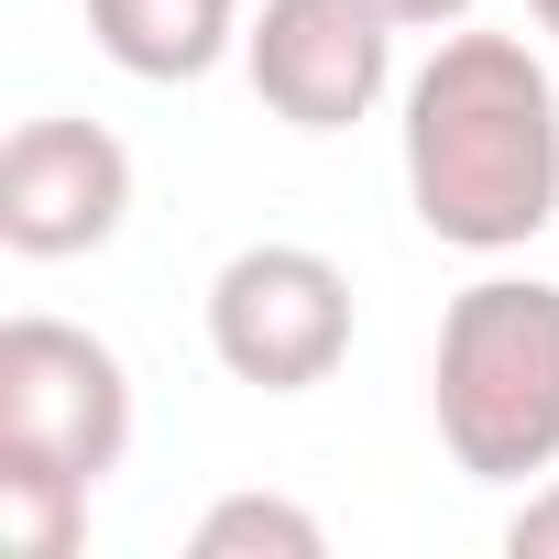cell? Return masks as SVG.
<instances>
[{"label": "cell", "instance_id": "30bf717a", "mask_svg": "<svg viewBox=\"0 0 559 559\" xmlns=\"http://www.w3.org/2000/svg\"><path fill=\"white\" fill-rule=\"evenodd\" d=\"M504 559H559V472L504 515Z\"/></svg>", "mask_w": 559, "mask_h": 559}, {"label": "cell", "instance_id": "8992f818", "mask_svg": "<svg viewBox=\"0 0 559 559\" xmlns=\"http://www.w3.org/2000/svg\"><path fill=\"white\" fill-rule=\"evenodd\" d=\"M121 219H132V154L110 121L45 110L0 143V241L23 263H78L121 241Z\"/></svg>", "mask_w": 559, "mask_h": 559}, {"label": "cell", "instance_id": "ba28073f", "mask_svg": "<svg viewBox=\"0 0 559 559\" xmlns=\"http://www.w3.org/2000/svg\"><path fill=\"white\" fill-rule=\"evenodd\" d=\"M187 559H330V526L297 493H219L187 526Z\"/></svg>", "mask_w": 559, "mask_h": 559}, {"label": "cell", "instance_id": "5b68a950", "mask_svg": "<svg viewBox=\"0 0 559 559\" xmlns=\"http://www.w3.org/2000/svg\"><path fill=\"white\" fill-rule=\"evenodd\" d=\"M241 67L286 132H352L395 88V23L373 0H263L241 23Z\"/></svg>", "mask_w": 559, "mask_h": 559}, {"label": "cell", "instance_id": "9c48e42d", "mask_svg": "<svg viewBox=\"0 0 559 559\" xmlns=\"http://www.w3.org/2000/svg\"><path fill=\"white\" fill-rule=\"evenodd\" d=\"M88 493L78 472H45V461H0V537L23 559H78L88 548Z\"/></svg>", "mask_w": 559, "mask_h": 559}, {"label": "cell", "instance_id": "7a4b0ae2", "mask_svg": "<svg viewBox=\"0 0 559 559\" xmlns=\"http://www.w3.org/2000/svg\"><path fill=\"white\" fill-rule=\"evenodd\" d=\"M439 450L472 483H548L559 472V286L548 274H472L428 352Z\"/></svg>", "mask_w": 559, "mask_h": 559}, {"label": "cell", "instance_id": "277c9868", "mask_svg": "<svg viewBox=\"0 0 559 559\" xmlns=\"http://www.w3.org/2000/svg\"><path fill=\"white\" fill-rule=\"evenodd\" d=\"M132 450V373L78 319H0V461H45L78 483H110Z\"/></svg>", "mask_w": 559, "mask_h": 559}, {"label": "cell", "instance_id": "7c38bea8", "mask_svg": "<svg viewBox=\"0 0 559 559\" xmlns=\"http://www.w3.org/2000/svg\"><path fill=\"white\" fill-rule=\"evenodd\" d=\"M526 12H537V34H548V56H559V0H526Z\"/></svg>", "mask_w": 559, "mask_h": 559}, {"label": "cell", "instance_id": "8fae6325", "mask_svg": "<svg viewBox=\"0 0 559 559\" xmlns=\"http://www.w3.org/2000/svg\"><path fill=\"white\" fill-rule=\"evenodd\" d=\"M395 34H439V23H472V0H373Z\"/></svg>", "mask_w": 559, "mask_h": 559}, {"label": "cell", "instance_id": "3957f363", "mask_svg": "<svg viewBox=\"0 0 559 559\" xmlns=\"http://www.w3.org/2000/svg\"><path fill=\"white\" fill-rule=\"evenodd\" d=\"M209 352L252 395H308L352 362V274L308 241H241L209 274Z\"/></svg>", "mask_w": 559, "mask_h": 559}, {"label": "cell", "instance_id": "52a82bcc", "mask_svg": "<svg viewBox=\"0 0 559 559\" xmlns=\"http://www.w3.org/2000/svg\"><path fill=\"white\" fill-rule=\"evenodd\" d=\"M88 34L143 88H198L219 56H241V0H88Z\"/></svg>", "mask_w": 559, "mask_h": 559}, {"label": "cell", "instance_id": "6da1fadb", "mask_svg": "<svg viewBox=\"0 0 559 559\" xmlns=\"http://www.w3.org/2000/svg\"><path fill=\"white\" fill-rule=\"evenodd\" d=\"M406 209L450 252H526L559 219V78L526 34H439L395 88Z\"/></svg>", "mask_w": 559, "mask_h": 559}]
</instances>
